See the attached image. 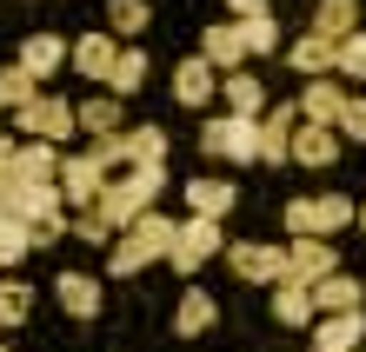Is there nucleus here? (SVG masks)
I'll return each instance as SVG.
<instances>
[{
	"instance_id": "obj_1",
	"label": "nucleus",
	"mask_w": 366,
	"mask_h": 352,
	"mask_svg": "<svg viewBox=\"0 0 366 352\" xmlns=\"http://www.w3.org/2000/svg\"><path fill=\"white\" fill-rule=\"evenodd\" d=\"M174 226H180L174 213H154V206H147L127 233H114V246H107V273H114V279H127V273L160 266V259L174 253Z\"/></svg>"
},
{
	"instance_id": "obj_2",
	"label": "nucleus",
	"mask_w": 366,
	"mask_h": 352,
	"mask_svg": "<svg viewBox=\"0 0 366 352\" xmlns=\"http://www.w3.org/2000/svg\"><path fill=\"white\" fill-rule=\"evenodd\" d=\"M360 206L347 200V193H300V200H287V233H313V239H333L340 226H353Z\"/></svg>"
},
{
	"instance_id": "obj_3",
	"label": "nucleus",
	"mask_w": 366,
	"mask_h": 352,
	"mask_svg": "<svg viewBox=\"0 0 366 352\" xmlns=\"http://www.w3.org/2000/svg\"><path fill=\"white\" fill-rule=\"evenodd\" d=\"M200 153L207 160H233V166H260V120L253 114H227L200 126Z\"/></svg>"
},
{
	"instance_id": "obj_4",
	"label": "nucleus",
	"mask_w": 366,
	"mask_h": 352,
	"mask_svg": "<svg viewBox=\"0 0 366 352\" xmlns=\"http://www.w3.org/2000/svg\"><path fill=\"white\" fill-rule=\"evenodd\" d=\"M227 253V233H220V219H200V213H187L180 226H174V253H167V266L174 273H200L207 259H220Z\"/></svg>"
},
{
	"instance_id": "obj_5",
	"label": "nucleus",
	"mask_w": 366,
	"mask_h": 352,
	"mask_svg": "<svg viewBox=\"0 0 366 352\" xmlns=\"http://www.w3.org/2000/svg\"><path fill=\"white\" fill-rule=\"evenodd\" d=\"M14 126H20L27 140H54V146H67V140L80 134V106L54 100V94H40L34 106H20V114H14Z\"/></svg>"
},
{
	"instance_id": "obj_6",
	"label": "nucleus",
	"mask_w": 366,
	"mask_h": 352,
	"mask_svg": "<svg viewBox=\"0 0 366 352\" xmlns=\"http://www.w3.org/2000/svg\"><path fill=\"white\" fill-rule=\"evenodd\" d=\"M107 173H114V166H107L94 146L60 160V193H67V206H74V213H80V206H94L100 193H107Z\"/></svg>"
},
{
	"instance_id": "obj_7",
	"label": "nucleus",
	"mask_w": 366,
	"mask_h": 352,
	"mask_svg": "<svg viewBox=\"0 0 366 352\" xmlns=\"http://www.w3.org/2000/svg\"><path fill=\"white\" fill-rule=\"evenodd\" d=\"M227 266L240 273L247 286H280V279H287V246H260V239H233V246H227Z\"/></svg>"
},
{
	"instance_id": "obj_8",
	"label": "nucleus",
	"mask_w": 366,
	"mask_h": 352,
	"mask_svg": "<svg viewBox=\"0 0 366 352\" xmlns=\"http://www.w3.org/2000/svg\"><path fill=\"white\" fill-rule=\"evenodd\" d=\"M174 100L180 106H213V100H220V67H213L207 54H187L174 67Z\"/></svg>"
},
{
	"instance_id": "obj_9",
	"label": "nucleus",
	"mask_w": 366,
	"mask_h": 352,
	"mask_svg": "<svg viewBox=\"0 0 366 352\" xmlns=\"http://www.w3.org/2000/svg\"><path fill=\"white\" fill-rule=\"evenodd\" d=\"M293 126H300V100L260 114V166H287L293 160Z\"/></svg>"
},
{
	"instance_id": "obj_10",
	"label": "nucleus",
	"mask_w": 366,
	"mask_h": 352,
	"mask_svg": "<svg viewBox=\"0 0 366 352\" xmlns=\"http://www.w3.org/2000/svg\"><path fill=\"white\" fill-rule=\"evenodd\" d=\"M14 60H20V67H27L34 80H54L60 67H74V47H67L60 34H27V40L14 47Z\"/></svg>"
},
{
	"instance_id": "obj_11",
	"label": "nucleus",
	"mask_w": 366,
	"mask_h": 352,
	"mask_svg": "<svg viewBox=\"0 0 366 352\" xmlns=\"http://www.w3.org/2000/svg\"><path fill=\"white\" fill-rule=\"evenodd\" d=\"M340 266V253H333V239H313V233H300L293 246H287V279L300 286H313V279H327Z\"/></svg>"
},
{
	"instance_id": "obj_12",
	"label": "nucleus",
	"mask_w": 366,
	"mask_h": 352,
	"mask_svg": "<svg viewBox=\"0 0 366 352\" xmlns=\"http://www.w3.org/2000/svg\"><path fill=\"white\" fill-rule=\"evenodd\" d=\"M233 206H240V186H233L227 173H200V180H187V213H200V219H227Z\"/></svg>"
},
{
	"instance_id": "obj_13",
	"label": "nucleus",
	"mask_w": 366,
	"mask_h": 352,
	"mask_svg": "<svg viewBox=\"0 0 366 352\" xmlns=\"http://www.w3.org/2000/svg\"><path fill=\"white\" fill-rule=\"evenodd\" d=\"M287 67L293 74H307V80H320V74H340V40H327V34H300L293 47H287Z\"/></svg>"
},
{
	"instance_id": "obj_14",
	"label": "nucleus",
	"mask_w": 366,
	"mask_h": 352,
	"mask_svg": "<svg viewBox=\"0 0 366 352\" xmlns=\"http://www.w3.org/2000/svg\"><path fill=\"white\" fill-rule=\"evenodd\" d=\"M347 86H340L333 74H320V80H307V94H300V120H320V126H340V114H347Z\"/></svg>"
},
{
	"instance_id": "obj_15",
	"label": "nucleus",
	"mask_w": 366,
	"mask_h": 352,
	"mask_svg": "<svg viewBox=\"0 0 366 352\" xmlns=\"http://www.w3.org/2000/svg\"><path fill=\"white\" fill-rule=\"evenodd\" d=\"M366 313H320L313 319V352H360Z\"/></svg>"
},
{
	"instance_id": "obj_16",
	"label": "nucleus",
	"mask_w": 366,
	"mask_h": 352,
	"mask_svg": "<svg viewBox=\"0 0 366 352\" xmlns=\"http://www.w3.org/2000/svg\"><path fill=\"white\" fill-rule=\"evenodd\" d=\"M333 160H340V126L300 120L293 126V166H333Z\"/></svg>"
},
{
	"instance_id": "obj_17",
	"label": "nucleus",
	"mask_w": 366,
	"mask_h": 352,
	"mask_svg": "<svg viewBox=\"0 0 366 352\" xmlns=\"http://www.w3.org/2000/svg\"><path fill=\"white\" fill-rule=\"evenodd\" d=\"M60 160H67V153H60L54 140H20L14 146V166H20V180H27V186H54L60 180Z\"/></svg>"
},
{
	"instance_id": "obj_18",
	"label": "nucleus",
	"mask_w": 366,
	"mask_h": 352,
	"mask_svg": "<svg viewBox=\"0 0 366 352\" xmlns=\"http://www.w3.org/2000/svg\"><path fill=\"white\" fill-rule=\"evenodd\" d=\"M114 60H120V40H114V34H80V40H74V74H80V80H100V86H107Z\"/></svg>"
},
{
	"instance_id": "obj_19",
	"label": "nucleus",
	"mask_w": 366,
	"mask_h": 352,
	"mask_svg": "<svg viewBox=\"0 0 366 352\" xmlns=\"http://www.w3.org/2000/svg\"><path fill=\"white\" fill-rule=\"evenodd\" d=\"M54 299L67 319H100V279L94 273H60L54 279Z\"/></svg>"
},
{
	"instance_id": "obj_20",
	"label": "nucleus",
	"mask_w": 366,
	"mask_h": 352,
	"mask_svg": "<svg viewBox=\"0 0 366 352\" xmlns=\"http://www.w3.org/2000/svg\"><path fill=\"white\" fill-rule=\"evenodd\" d=\"M366 306V286L353 279V273H327V279H313V313H360Z\"/></svg>"
},
{
	"instance_id": "obj_21",
	"label": "nucleus",
	"mask_w": 366,
	"mask_h": 352,
	"mask_svg": "<svg viewBox=\"0 0 366 352\" xmlns=\"http://www.w3.org/2000/svg\"><path fill=\"white\" fill-rule=\"evenodd\" d=\"M200 54H207L220 74H240V60H253V54H247V40H240V20H220V27H207V34H200Z\"/></svg>"
},
{
	"instance_id": "obj_22",
	"label": "nucleus",
	"mask_w": 366,
	"mask_h": 352,
	"mask_svg": "<svg viewBox=\"0 0 366 352\" xmlns=\"http://www.w3.org/2000/svg\"><path fill=\"white\" fill-rule=\"evenodd\" d=\"M114 186H120L127 200H134V206L147 213V206H154L160 193H167V160H140V166H120V180H114Z\"/></svg>"
},
{
	"instance_id": "obj_23",
	"label": "nucleus",
	"mask_w": 366,
	"mask_h": 352,
	"mask_svg": "<svg viewBox=\"0 0 366 352\" xmlns=\"http://www.w3.org/2000/svg\"><path fill=\"white\" fill-rule=\"evenodd\" d=\"M273 319L280 326H313V286H300V279H280L273 286Z\"/></svg>"
},
{
	"instance_id": "obj_24",
	"label": "nucleus",
	"mask_w": 366,
	"mask_h": 352,
	"mask_svg": "<svg viewBox=\"0 0 366 352\" xmlns=\"http://www.w3.org/2000/svg\"><path fill=\"white\" fill-rule=\"evenodd\" d=\"M147 27H154V7L147 0H107V34L114 40H140Z\"/></svg>"
},
{
	"instance_id": "obj_25",
	"label": "nucleus",
	"mask_w": 366,
	"mask_h": 352,
	"mask_svg": "<svg viewBox=\"0 0 366 352\" xmlns=\"http://www.w3.org/2000/svg\"><path fill=\"white\" fill-rule=\"evenodd\" d=\"M220 100H227V114H253V120L267 114V86L253 80V74H227L220 80Z\"/></svg>"
},
{
	"instance_id": "obj_26",
	"label": "nucleus",
	"mask_w": 366,
	"mask_h": 352,
	"mask_svg": "<svg viewBox=\"0 0 366 352\" xmlns=\"http://www.w3.org/2000/svg\"><path fill=\"white\" fill-rule=\"evenodd\" d=\"M80 134H94V140H114V134H127V126H120V100H114V94L80 100Z\"/></svg>"
},
{
	"instance_id": "obj_27",
	"label": "nucleus",
	"mask_w": 366,
	"mask_h": 352,
	"mask_svg": "<svg viewBox=\"0 0 366 352\" xmlns=\"http://www.w3.org/2000/svg\"><path fill=\"white\" fill-rule=\"evenodd\" d=\"M140 160H167V126H127L120 134V166H140Z\"/></svg>"
},
{
	"instance_id": "obj_28",
	"label": "nucleus",
	"mask_w": 366,
	"mask_h": 352,
	"mask_svg": "<svg viewBox=\"0 0 366 352\" xmlns=\"http://www.w3.org/2000/svg\"><path fill=\"white\" fill-rule=\"evenodd\" d=\"M313 34H327V40L360 34V0H320L313 7Z\"/></svg>"
},
{
	"instance_id": "obj_29",
	"label": "nucleus",
	"mask_w": 366,
	"mask_h": 352,
	"mask_svg": "<svg viewBox=\"0 0 366 352\" xmlns=\"http://www.w3.org/2000/svg\"><path fill=\"white\" fill-rule=\"evenodd\" d=\"M213 313H220V306H213V293H200V286H193V293L174 306V333H180V339H200L207 326H213Z\"/></svg>"
},
{
	"instance_id": "obj_30",
	"label": "nucleus",
	"mask_w": 366,
	"mask_h": 352,
	"mask_svg": "<svg viewBox=\"0 0 366 352\" xmlns=\"http://www.w3.org/2000/svg\"><path fill=\"white\" fill-rule=\"evenodd\" d=\"M147 86V54H134V47H120V60H114V74H107V94L114 100H134Z\"/></svg>"
},
{
	"instance_id": "obj_31",
	"label": "nucleus",
	"mask_w": 366,
	"mask_h": 352,
	"mask_svg": "<svg viewBox=\"0 0 366 352\" xmlns=\"http://www.w3.org/2000/svg\"><path fill=\"white\" fill-rule=\"evenodd\" d=\"M34 246H40V239H34L27 219H20V213H0V266H20Z\"/></svg>"
},
{
	"instance_id": "obj_32",
	"label": "nucleus",
	"mask_w": 366,
	"mask_h": 352,
	"mask_svg": "<svg viewBox=\"0 0 366 352\" xmlns=\"http://www.w3.org/2000/svg\"><path fill=\"white\" fill-rule=\"evenodd\" d=\"M34 100H40V80L14 60V67L0 74V106H14V114H20V106H34Z\"/></svg>"
},
{
	"instance_id": "obj_33",
	"label": "nucleus",
	"mask_w": 366,
	"mask_h": 352,
	"mask_svg": "<svg viewBox=\"0 0 366 352\" xmlns=\"http://www.w3.org/2000/svg\"><path fill=\"white\" fill-rule=\"evenodd\" d=\"M34 313V286L27 279H0V326H20Z\"/></svg>"
},
{
	"instance_id": "obj_34",
	"label": "nucleus",
	"mask_w": 366,
	"mask_h": 352,
	"mask_svg": "<svg viewBox=\"0 0 366 352\" xmlns=\"http://www.w3.org/2000/svg\"><path fill=\"white\" fill-rule=\"evenodd\" d=\"M240 40H247V54H273V47H280V20H273V14L240 20Z\"/></svg>"
},
{
	"instance_id": "obj_35",
	"label": "nucleus",
	"mask_w": 366,
	"mask_h": 352,
	"mask_svg": "<svg viewBox=\"0 0 366 352\" xmlns=\"http://www.w3.org/2000/svg\"><path fill=\"white\" fill-rule=\"evenodd\" d=\"M67 226H74V239H87V246H107V239H114V226H107V219H100L94 206H80V213L67 219Z\"/></svg>"
},
{
	"instance_id": "obj_36",
	"label": "nucleus",
	"mask_w": 366,
	"mask_h": 352,
	"mask_svg": "<svg viewBox=\"0 0 366 352\" xmlns=\"http://www.w3.org/2000/svg\"><path fill=\"white\" fill-rule=\"evenodd\" d=\"M340 74H347V80H366V34H347V40H340Z\"/></svg>"
},
{
	"instance_id": "obj_37",
	"label": "nucleus",
	"mask_w": 366,
	"mask_h": 352,
	"mask_svg": "<svg viewBox=\"0 0 366 352\" xmlns=\"http://www.w3.org/2000/svg\"><path fill=\"white\" fill-rule=\"evenodd\" d=\"M340 140L366 146V94H353V100H347V114H340Z\"/></svg>"
},
{
	"instance_id": "obj_38",
	"label": "nucleus",
	"mask_w": 366,
	"mask_h": 352,
	"mask_svg": "<svg viewBox=\"0 0 366 352\" xmlns=\"http://www.w3.org/2000/svg\"><path fill=\"white\" fill-rule=\"evenodd\" d=\"M20 200H27V180H20V166L7 160L0 166V213H20Z\"/></svg>"
},
{
	"instance_id": "obj_39",
	"label": "nucleus",
	"mask_w": 366,
	"mask_h": 352,
	"mask_svg": "<svg viewBox=\"0 0 366 352\" xmlns=\"http://www.w3.org/2000/svg\"><path fill=\"white\" fill-rule=\"evenodd\" d=\"M253 14H267V0H227V20H253Z\"/></svg>"
},
{
	"instance_id": "obj_40",
	"label": "nucleus",
	"mask_w": 366,
	"mask_h": 352,
	"mask_svg": "<svg viewBox=\"0 0 366 352\" xmlns=\"http://www.w3.org/2000/svg\"><path fill=\"white\" fill-rule=\"evenodd\" d=\"M14 146H20L14 134H0V166H7V160H14Z\"/></svg>"
},
{
	"instance_id": "obj_41",
	"label": "nucleus",
	"mask_w": 366,
	"mask_h": 352,
	"mask_svg": "<svg viewBox=\"0 0 366 352\" xmlns=\"http://www.w3.org/2000/svg\"><path fill=\"white\" fill-rule=\"evenodd\" d=\"M353 226H360V233H366V200H360V219H353Z\"/></svg>"
},
{
	"instance_id": "obj_42",
	"label": "nucleus",
	"mask_w": 366,
	"mask_h": 352,
	"mask_svg": "<svg viewBox=\"0 0 366 352\" xmlns=\"http://www.w3.org/2000/svg\"><path fill=\"white\" fill-rule=\"evenodd\" d=\"M0 352H7V346H0Z\"/></svg>"
}]
</instances>
